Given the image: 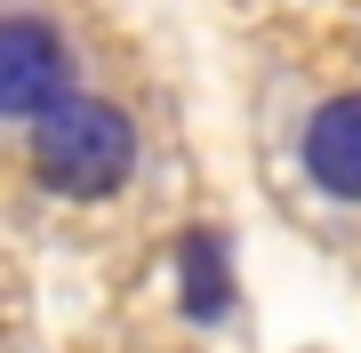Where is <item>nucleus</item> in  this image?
Returning <instances> with one entry per match:
<instances>
[{
	"label": "nucleus",
	"instance_id": "obj_4",
	"mask_svg": "<svg viewBox=\"0 0 361 353\" xmlns=\"http://www.w3.org/2000/svg\"><path fill=\"white\" fill-rule=\"evenodd\" d=\"M233 305H241V281H233V241L217 225H193V233H177V314L209 329V321H233Z\"/></svg>",
	"mask_w": 361,
	"mask_h": 353
},
{
	"label": "nucleus",
	"instance_id": "obj_2",
	"mask_svg": "<svg viewBox=\"0 0 361 353\" xmlns=\"http://www.w3.org/2000/svg\"><path fill=\"white\" fill-rule=\"evenodd\" d=\"M65 97H73V49H65V32H56L49 16L16 8L8 25H0V113L32 129V120L49 105H65Z\"/></svg>",
	"mask_w": 361,
	"mask_h": 353
},
{
	"label": "nucleus",
	"instance_id": "obj_1",
	"mask_svg": "<svg viewBox=\"0 0 361 353\" xmlns=\"http://www.w3.org/2000/svg\"><path fill=\"white\" fill-rule=\"evenodd\" d=\"M25 161H32L40 193H56V201H113L137 177V120L104 97H65L32 120Z\"/></svg>",
	"mask_w": 361,
	"mask_h": 353
},
{
	"label": "nucleus",
	"instance_id": "obj_3",
	"mask_svg": "<svg viewBox=\"0 0 361 353\" xmlns=\"http://www.w3.org/2000/svg\"><path fill=\"white\" fill-rule=\"evenodd\" d=\"M297 161H305V177H313V193H322V201L361 209V89L313 105L305 137H297Z\"/></svg>",
	"mask_w": 361,
	"mask_h": 353
}]
</instances>
